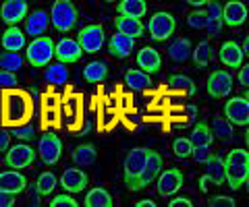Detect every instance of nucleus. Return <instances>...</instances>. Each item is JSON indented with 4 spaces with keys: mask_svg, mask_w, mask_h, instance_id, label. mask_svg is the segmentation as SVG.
<instances>
[{
    "mask_svg": "<svg viewBox=\"0 0 249 207\" xmlns=\"http://www.w3.org/2000/svg\"><path fill=\"white\" fill-rule=\"evenodd\" d=\"M34 112L31 97L25 91L19 89H4V122L11 127H21L27 122Z\"/></svg>",
    "mask_w": 249,
    "mask_h": 207,
    "instance_id": "nucleus-1",
    "label": "nucleus"
},
{
    "mask_svg": "<svg viewBox=\"0 0 249 207\" xmlns=\"http://www.w3.org/2000/svg\"><path fill=\"white\" fill-rule=\"evenodd\" d=\"M224 172H227V185L232 191H239L249 174V151L247 149H231L224 158Z\"/></svg>",
    "mask_w": 249,
    "mask_h": 207,
    "instance_id": "nucleus-2",
    "label": "nucleus"
},
{
    "mask_svg": "<svg viewBox=\"0 0 249 207\" xmlns=\"http://www.w3.org/2000/svg\"><path fill=\"white\" fill-rule=\"evenodd\" d=\"M147 156H150V149H147V147H133L127 153V156H124L123 178H124V185H127L129 191H137L139 176H142V172H143Z\"/></svg>",
    "mask_w": 249,
    "mask_h": 207,
    "instance_id": "nucleus-3",
    "label": "nucleus"
},
{
    "mask_svg": "<svg viewBox=\"0 0 249 207\" xmlns=\"http://www.w3.org/2000/svg\"><path fill=\"white\" fill-rule=\"evenodd\" d=\"M25 56H27V63L31 66H36V68L48 66L50 60L54 58V42H52V37H48V35L36 37V40L27 46Z\"/></svg>",
    "mask_w": 249,
    "mask_h": 207,
    "instance_id": "nucleus-4",
    "label": "nucleus"
},
{
    "mask_svg": "<svg viewBox=\"0 0 249 207\" xmlns=\"http://www.w3.org/2000/svg\"><path fill=\"white\" fill-rule=\"evenodd\" d=\"M50 21L54 29L67 33L77 25V9L71 0H56L50 9Z\"/></svg>",
    "mask_w": 249,
    "mask_h": 207,
    "instance_id": "nucleus-5",
    "label": "nucleus"
},
{
    "mask_svg": "<svg viewBox=\"0 0 249 207\" xmlns=\"http://www.w3.org/2000/svg\"><path fill=\"white\" fill-rule=\"evenodd\" d=\"M175 29H177V21L166 11L154 13L150 17V23H147V32H150V37L154 42H166L175 33Z\"/></svg>",
    "mask_w": 249,
    "mask_h": 207,
    "instance_id": "nucleus-6",
    "label": "nucleus"
},
{
    "mask_svg": "<svg viewBox=\"0 0 249 207\" xmlns=\"http://www.w3.org/2000/svg\"><path fill=\"white\" fill-rule=\"evenodd\" d=\"M106 42V33L104 27L98 25V23H91V25H85L79 35H77V44L83 54H96V52L102 50V46Z\"/></svg>",
    "mask_w": 249,
    "mask_h": 207,
    "instance_id": "nucleus-7",
    "label": "nucleus"
},
{
    "mask_svg": "<svg viewBox=\"0 0 249 207\" xmlns=\"http://www.w3.org/2000/svg\"><path fill=\"white\" fill-rule=\"evenodd\" d=\"M37 156L46 166H54L58 164V159L62 156V141L58 139L56 133H46L44 137H40L37 141Z\"/></svg>",
    "mask_w": 249,
    "mask_h": 207,
    "instance_id": "nucleus-8",
    "label": "nucleus"
},
{
    "mask_svg": "<svg viewBox=\"0 0 249 207\" xmlns=\"http://www.w3.org/2000/svg\"><path fill=\"white\" fill-rule=\"evenodd\" d=\"M224 118L232 127H249V102L243 96H235L224 104Z\"/></svg>",
    "mask_w": 249,
    "mask_h": 207,
    "instance_id": "nucleus-9",
    "label": "nucleus"
},
{
    "mask_svg": "<svg viewBox=\"0 0 249 207\" xmlns=\"http://www.w3.org/2000/svg\"><path fill=\"white\" fill-rule=\"evenodd\" d=\"M4 162L9 168H13V170L29 168L36 162V151H34V147H29V145H25V143H17V145H13V147L6 149Z\"/></svg>",
    "mask_w": 249,
    "mask_h": 207,
    "instance_id": "nucleus-10",
    "label": "nucleus"
},
{
    "mask_svg": "<svg viewBox=\"0 0 249 207\" xmlns=\"http://www.w3.org/2000/svg\"><path fill=\"white\" fill-rule=\"evenodd\" d=\"M29 6L25 0H6L0 6V19L9 27H17L21 21H25Z\"/></svg>",
    "mask_w": 249,
    "mask_h": 207,
    "instance_id": "nucleus-11",
    "label": "nucleus"
},
{
    "mask_svg": "<svg viewBox=\"0 0 249 207\" xmlns=\"http://www.w3.org/2000/svg\"><path fill=\"white\" fill-rule=\"evenodd\" d=\"M81 56H83V52L79 48V44H77V40H71V37H62L58 44H54V58H56L60 64L79 63Z\"/></svg>",
    "mask_w": 249,
    "mask_h": 207,
    "instance_id": "nucleus-12",
    "label": "nucleus"
},
{
    "mask_svg": "<svg viewBox=\"0 0 249 207\" xmlns=\"http://www.w3.org/2000/svg\"><path fill=\"white\" fill-rule=\"evenodd\" d=\"M232 89V75L229 71H214L208 77V96L210 97H227Z\"/></svg>",
    "mask_w": 249,
    "mask_h": 207,
    "instance_id": "nucleus-13",
    "label": "nucleus"
},
{
    "mask_svg": "<svg viewBox=\"0 0 249 207\" xmlns=\"http://www.w3.org/2000/svg\"><path fill=\"white\" fill-rule=\"evenodd\" d=\"M158 195L160 197H173L178 189L183 187V172L178 168H168L160 172L158 178Z\"/></svg>",
    "mask_w": 249,
    "mask_h": 207,
    "instance_id": "nucleus-14",
    "label": "nucleus"
},
{
    "mask_svg": "<svg viewBox=\"0 0 249 207\" xmlns=\"http://www.w3.org/2000/svg\"><path fill=\"white\" fill-rule=\"evenodd\" d=\"M88 182H89V178H88V174H85L81 168H67L65 172H62V176H60V187L65 189V193H69V195H75V193H81V191L88 187Z\"/></svg>",
    "mask_w": 249,
    "mask_h": 207,
    "instance_id": "nucleus-15",
    "label": "nucleus"
},
{
    "mask_svg": "<svg viewBox=\"0 0 249 207\" xmlns=\"http://www.w3.org/2000/svg\"><path fill=\"white\" fill-rule=\"evenodd\" d=\"M160 172H162V156H160L158 151L150 149V156H147V162H145V166H143V172H142V176H139L137 191L150 187L152 182L160 176Z\"/></svg>",
    "mask_w": 249,
    "mask_h": 207,
    "instance_id": "nucleus-16",
    "label": "nucleus"
},
{
    "mask_svg": "<svg viewBox=\"0 0 249 207\" xmlns=\"http://www.w3.org/2000/svg\"><path fill=\"white\" fill-rule=\"evenodd\" d=\"M222 21L229 27H241L247 21V6L241 0H229L222 4Z\"/></svg>",
    "mask_w": 249,
    "mask_h": 207,
    "instance_id": "nucleus-17",
    "label": "nucleus"
},
{
    "mask_svg": "<svg viewBox=\"0 0 249 207\" xmlns=\"http://www.w3.org/2000/svg\"><path fill=\"white\" fill-rule=\"evenodd\" d=\"M27 187V178L17 170H4L0 172V191L2 193H9L17 197L19 193H23Z\"/></svg>",
    "mask_w": 249,
    "mask_h": 207,
    "instance_id": "nucleus-18",
    "label": "nucleus"
},
{
    "mask_svg": "<svg viewBox=\"0 0 249 207\" xmlns=\"http://www.w3.org/2000/svg\"><path fill=\"white\" fill-rule=\"evenodd\" d=\"M48 23H50V17L46 11H34V13H27L25 17V33L36 37H42L44 32L48 29Z\"/></svg>",
    "mask_w": 249,
    "mask_h": 207,
    "instance_id": "nucleus-19",
    "label": "nucleus"
},
{
    "mask_svg": "<svg viewBox=\"0 0 249 207\" xmlns=\"http://www.w3.org/2000/svg\"><path fill=\"white\" fill-rule=\"evenodd\" d=\"M206 172L204 176L210 180V182H214L216 187H220L227 182V172H224V159L218 156V153H212L208 159H206Z\"/></svg>",
    "mask_w": 249,
    "mask_h": 207,
    "instance_id": "nucleus-20",
    "label": "nucleus"
},
{
    "mask_svg": "<svg viewBox=\"0 0 249 207\" xmlns=\"http://www.w3.org/2000/svg\"><path fill=\"white\" fill-rule=\"evenodd\" d=\"M137 66H139V71H143L147 75L158 73L160 66H162V58L158 54V50L150 48V46L142 48L139 50V54H137Z\"/></svg>",
    "mask_w": 249,
    "mask_h": 207,
    "instance_id": "nucleus-21",
    "label": "nucleus"
},
{
    "mask_svg": "<svg viewBox=\"0 0 249 207\" xmlns=\"http://www.w3.org/2000/svg\"><path fill=\"white\" fill-rule=\"evenodd\" d=\"M133 48H135V40L123 35V33H114L110 40H108V52L110 56L114 58H127L133 54Z\"/></svg>",
    "mask_w": 249,
    "mask_h": 207,
    "instance_id": "nucleus-22",
    "label": "nucleus"
},
{
    "mask_svg": "<svg viewBox=\"0 0 249 207\" xmlns=\"http://www.w3.org/2000/svg\"><path fill=\"white\" fill-rule=\"evenodd\" d=\"M243 50L237 42H224L220 46V60L229 68H241L243 66Z\"/></svg>",
    "mask_w": 249,
    "mask_h": 207,
    "instance_id": "nucleus-23",
    "label": "nucleus"
},
{
    "mask_svg": "<svg viewBox=\"0 0 249 207\" xmlns=\"http://www.w3.org/2000/svg\"><path fill=\"white\" fill-rule=\"evenodd\" d=\"M71 158H73V162H75L77 168H88V166L96 164L98 149H96V145L93 143H81V145H77V147L73 149Z\"/></svg>",
    "mask_w": 249,
    "mask_h": 207,
    "instance_id": "nucleus-24",
    "label": "nucleus"
},
{
    "mask_svg": "<svg viewBox=\"0 0 249 207\" xmlns=\"http://www.w3.org/2000/svg\"><path fill=\"white\" fill-rule=\"evenodd\" d=\"M147 13L145 0H121L116 4V17H129V19H142Z\"/></svg>",
    "mask_w": 249,
    "mask_h": 207,
    "instance_id": "nucleus-25",
    "label": "nucleus"
},
{
    "mask_svg": "<svg viewBox=\"0 0 249 207\" xmlns=\"http://www.w3.org/2000/svg\"><path fill=\"white\" fill-rule=\"evenodd\" d=\"M114 27H116V33H123L131 37V40H137V37H142L145 27L143 23L139 19H129V17H116L114 19Z\"/></svg>",
    "mask_w": 249,
    "mask_h": 207,
    "instance_id": "nucleus-26",
    "label": "nucleus"
},
{
    "mask_svg": "<svg viewBox=\"0 0 249 207\" xmlns=\"http://www.w3.org/2000/svg\"><path fill=\"white\" fill-rule=\"evenodd\" d=\"M4 52H19L21 48H25V33L19 27H9L6 32L0 35Z\"/></svg>",
    "mask_w": 249,
    "mask_h": 207,
    "instance_id": "nucleus-27",
    "label": "nucleus"
},
{
    "mask_svg": "<svg viewBox=\"0 0 249 207\" xmlns=\"http://www.w3.org/2000/svg\"><path fill=\"white\" fill-rule=\"evenodd\" d=\"M124 85H127L131 91H147L152 87V79L150 75L143 71H137V68H129L124 73Z\"/></svg>",
    "mask_w": 249,
    "mask_h": 207,
    "instance_id": "nucleus-28",
    "label": "nucleus"
},
{
    "mask_svg": "<svg viewBox=\"0 0 249 207\" xmlns=\"http://www.w3.org/2000/svg\"><path fill=\"white\" fill-rule=\"evenodd\" d=\"M191 52H193V46L189 37H178V40H175L168 46V56L173 63H185V60H189Z\"/></svg>",
    "mask_w": 249,
    "mask_h": 207,
    "instance_id": "nucleus-29",
    "label": "nucleus"
},
{
    "mask_svg": "<svg viewBox=\"0 0 249 207\" xmlns=\"http://www.w3.org/2000/svg\"><path fill=\"white\" fill-rule=\"evenodd\" d=\"M210 131H212L214 139H220L224 143L235 137V128H232V125L224 116H218V114L212 118V122H210Z\"/></svg>",
    "mask_w": 249,
    "mask_h": 207,
    "instance_id": "nucleus-30",
    "label": "nucleus"
},
{
    "mask_svg": "<svg viewBox=\"0 0 249 207\" xmlns=\"http://www.w3.org/2000/svg\"><path fill=\"white\" fill-rule=\"evenodd\" d=\"M83 205L85 207H112L114 203H112V197L106 189L96 187V189L88 191V195L83 199Z\"/></svg>",
    "mask_w": 249,
    "mask_h": 207,
    "instance_id": "nucleus-31",
    "label": "nucleus"
},
{
    "mask_svg": "<svg viewBox=\"0 0 249 207\" xmlns=\"http://www.w3.org/2000/svg\"><path fill=\"white\" fill-rule=\"evenodd\" d=\"M108 77V66L102 60H91V63L83 68V79L88 83H102Z\"/></svg>",
    "mask_w": 249,
    "mask_h": 207,
    "instance_id": "nucleus-32",
    "label": "nucleus"
},
{
    "mask_svg": "<svg viewBox=\"0 0 249 207\" xmlns=\"http://www.w3.org/2000/svg\"><path fill=\"white\" fill-rule=\"evenodd\" d=\"M44 81L50 83V85H65L69 81V71H67V64H48L44 71Z\"/></svg>",
    "mask_w": 249,
    "mask_h": 207,
    "instance_id": "nucleus-33",
    "label": "nucleus"
},
{
    "mask_svg": "<svg viewBox=\"0 0 249 207\" xmlns=\"http://www.w3.org/2000/svg\"><path fill=\"white\" fill-rule=\"evenodd\" d=\"M212 48H210V42L204 40L199 42L196 48H193L191 52V58H193V64H196L197 68H208V64L212 63Z\"/></svg>",
    "mask_w": 249,
    "mask_h": 207,
    "instance_id": "nucleus-34",
    "label": "nucleus"
},
{
    "mask_svg": "<svg viewBox=\"0 0 249 207\" xmlns=\"http://www.w3.org/2000/svg\"><path fill=\"white\" fill-rule=\"evenodd\" d=\"M168 87H173L175 91H181L185 96H196L197 89H196V83H193L191 77L187 75H170L168 77Z\"/></svg>",
    "mask_w": 249,
    "mask_h": 207,
    "instance_id": "nucleus-35",
    "label": "nucleus"
},
{
    "mask_svg": "<svg viewBox=\"0 0 249 207\" xmlns=\"http://www.w3.org/2000/svg\"><path fill=\"white\" fill-rule=\"evenodd\" d=\"M189 141L193 143V147H199V145H212L214 135H212V131H210V125H206V122H197V125L193 127L191 135H189Z\"/></svg>",
    "mask_w": 249,
    "mask_h": 207,
    "instance_id": "nucleus-36",
    "label": "nucleus"
},
{
    "mask_svg": "<svg viewBox=\"0 0 249 207\" xmlns=\"http://www.w3.org/2000/svg\"><path fill=\"white\" fill-rule=\"evenodd\" d=\"M56 187H58V180H56V176H54L52 172H42L40 176H37V180H36V189H37V193H40L42 197L54 193V189Z\"/></svg>",
    "mask_w": 249,
    "mask_h": 207,
    "instance_id": "nucleus-37",
    "label": "nucleus"
},
{
    "mask_svg": "<svg viewBox=\"0 0 249 207\" xmlns=\"http://www.w3.org/2000/svg\"><path fill=\"white\" fill-rule=\"evenodd\" d=\"M23 63H25V60L21 58L19 52H2V54H0V68H2V71L15 73L23 66Z\"/></svg>",
    "mask_w": 249,
    "mask_h": 207,
    "instance_id": "nucleus-38",
    "label": "nucleus"
},
{
    "mask_svg": "<svg viewBox=\"0 0 249 207\" xmlns=\"http://www.w3.org/2000/svg\"><path fill=\"white\" fill-rule=\"evenodd\" d=\"M173 151H175V156L177 158H191V153H193V143L189 141V137H177V139L173 141Z\"/></svg>",
    "mask_w": 249,
    "mask_h": 207,
    "instance_id": "nucleus-39",
    "label": "nucleus"
},
{
    "mask_svg": "<svg viewBox=\"0 0 249 207\" xmlns=\"http://www.w3.org/2000/svg\"><path fill=\"white\" fill-rule=\"evenodd\" d=\"M206 23H208L206 9H199V11H193L187 15V25L191 29H206Z\"/></svg>",
    "mask_w": 249,
    "mask_h": 207,
    "instance_id": "nucleus-40",
    "label": "nucleus"
},
{
    "mask_svg": "<svg viewBox=\"0 0 249 207\" xmlns=\"http://www.w3.org/2000/svg\"><path fill=\"white\" fill-rule=\"evenodd\" d=\"M9 133H11V137H17L21 141H31L36 135V128L31 125H21V127H13Z\"/></svg>",
    "mask_w": 249,
    "mask_h": 207,
    "instance_id": "nucleus-41",
    "label": "nucleus"
},
{
    "mask_svg": "<svg viewBox=\"0 0 249 207\" xmlns=\"http://www.w3.org/2000/svg\"><path fill=\"white\" fill-rule=\"evenodd\" d=\"M17 87V73L0 71V89H13Z\"/></svg>",
    "mask_w": 249,
    "mask_h": 207,
    "instance_id": "nucleus-42",
    "label": "nucleus"
},
{
    "mask_svg": "<svg viewBox=\"0 0 249 207\" xmlns=\"http://www.w3.org/2000/svg\"><path fill=\"white\" fill-rule=\"evenodd\" d=\"M208 205H210V207H235L237 201H235L232 197L218 195V197H210V199H208Z\"/></svg>",
    "mask_w": 249,
    "mask_h": 207,
    "instance_id": "nucleus-43",
    "label": "nucleus"
},
{
    "mask_svg": "<svg viewBox=\"0 0 249 207\" xmlns=\"http://www.w3.org/2000/svg\"><path fill=\"white\" fill-rule=\"evenodd\" d=\"M50 207H79V203L75 201V199L71 197V195H56L50 201Z\"/></svg>",
    "mask_w": 249,
    "mask_h": 207,
    "instance_id": "nucleus-44",
    "label": "nucleus"
},
{
    "mask_svg": "<svg viewBox=\"0 0 249 207\" xmlns=\"http://www.w3.org/2000/svg\"><path fill=\"white\" fill-rule=\"evenodd\" d=\"M212 156V151H210V145H199V147H193V153L191 158L196 159L197 164H206V159Z\"/></svg>",
    "mask_w": 249,
    "mask_h": 207,
    "instance_id": "nucleus-45",
    "label": "nucleus"
},
{
    "mask_svg": "<svg viewBox=\"0 0 249 207\" xmlns=\"http://www.w3.org/2000/svg\"><path fill=\"white\" fill-rule=\"evenodd\" d=\"M25 191H27V201H29V205H34V207H40V205H42V195L37 193L36 185L25 187Z\"/></svg>",
    "mask_w": 249,
    "mask_h": 207,
    "instance_id": "nucleus-46",
    "label": "nucleus"
},
{
    "mask_svg": "<svg viewBox=\"0 0 249 207\" xmlns=\"http://www.w3.org/2000/svg\"><path fill=\"white\" fill-rule=\"evenodd\" d=\"M11 147V133L6 128H0V153H4Z\"/></svg>",
    "mask_w": 249,
    "mask_h": 207,
    "instance_id": "nucleus-47",
    "label": "nucleus"
},
{
    "mask_svg": "<svg viewBox=\"0 0 249 207\" xmlns=\"http://www.w3.org/2000/svg\"><path fill=\"white\" fill-rule=\"evenodd\" d=\"M15 203H17V197L9 195V193H2V191H0V207H13Z\"/></svg>",
    "mask_w": 249,
    "mask_h": 207,
    "instance_id": "nucleus-48",
    "label": "nucleus"
},
{
    "mask_svg": "<svg viewBox=\"0 0 249 207\" xmlns=\"http://www.w3.org/2000/svg\"><path fill=\"white\" fill-rule=\"evenodd\" d=\"M237 81H239L243 87H249V64H243V66H241Z\"/></svg>",
    "mask_w": 249,
    "mask_h": 207,
    "instance_id": "nucleus-49",
    "label": "nucleus"
},
{
    "mask_svg": "<svg viewBox=\"0 0 249 207\" xmlns=\"http://www.w3.org/2000/svg\"><path fill=\"white\" fill-rule=\"evenodd\" d=\"M168 207H193L189 197H175L173 201L168 203Z\"/></svg>",
    "mask_w": 249,
    "mask_h": 207,
    "instance_id": "nucleus-50",
    "label": "nucleus"
},
{
    "mask_svg": "<svg viewBox=\"0 0 249 207\" xmlns=\"http://www.w3.org/2000/svg\"><path fill=\"white\" fill-rule=\"evenodd\" d=\"M185 114H187V120H185V122H191V120H196V118H197V106H193V104H187V106H185Z\"/></svg>",
    "mask_w": 249,
    "mask_h": 207,
    "instance_id": "nucleus-51",
    "label": "nucleus"
},
{
    "mask_svg": "<svg viewBox=\"0 0 249 207\" xmlns=\"http://www.w3.org/2000/svg\"><path fill=\"white\" fill-rule=\"evenodd\" d=\"M187 4H191L196 11H199V9H204V6L208 4V0H187Z\"/></svg>",
    "mask_w": 249,
    "mask_h": 207,
    "instance_id": "nucleus-52",
    "label": "nucleus"
},
{
    "mask_svg": "<svg viewBox=\"0 0 249 207\" xmlns=\"http://www.w3.org/2000/svg\"><path fill=\"white\" fill-rule=\"evenodd\" d=\"M135 207H156V203L152 201V199H143V201L135 203Z\"/></svg>",
    "mask_w": 249,
    "mask_h": 207,
    "instance_id": "nucleus-53",
    "label": "nucleus"
},
{
    "mask_svg": "<svg viewBox=\"0 0 249 207\" xmlns=\"http://www.w3.org/2000/svg\"><path fill=\"white\" fill-rule=\"evenodd\" d=\"M241 50H243V56H249V35L243 40V46H241Z\"/></svg>",
    "mask_w": 249,
    "mask_h": 207,
    "instance_id": "nucleus-54",
    "label": "nucleus"
},
{
    "mask_svg": "<svg viewBox=\"0 0 249 207\" xmlns=\"http://www.w3.org/2000/svg\"><path fill=\"white\" fill-rule=\"evenodd\" d=\"M208 182H210V180L206 178V176H201V178H199V189H201V191H204V193H206V191H208V187H206V185H208Z\"/></svg>",
    "mask_w": 249,
    "mask_h": 207,
    "instance_id": "nucleus-55",
    "label": "nucleus"
},
{
    "mask_svg": "<svg viewBox=\"0 0 249 207\" xmlns=\"http://www.w3.org/2000/svg\"><path fill=\"white\" fill-rule=\"evenodd\" d=\"M245 145H247V151H249V128L245 131Z\"/></svg>",
    "mask_w": 249,
    "mask_h": 207,
    "instance_id": "nucleus-56",
    "label": "nucleus"
},
{
    "mask_svg": "<svg viewBox=\"0 0 249 207\" xmlns=\"http://www.w3.org/2000/svg\"><path fill=\"white\" fill-rule=\"evenodd\" d=\"M243 187L247 189V195H249V174H247V178H245V182H243Z\"/></svg>",
    "mask_w": 249,
    "mask_h": 207,
    "instance_id": "nucleus-57",
    "label": "nucleus"
},
{
    "mask_svg": "<svg viewBox=\"0 0 249 207\" xmlns=\"http://www.w3.org/2000/svg\"><path fill=\"white\" fill-rule=\"evenodd\" d=\"M243 97L247 99V102H249V87H247V91H245V94H243Z\"/></svg>",
    "mask_w": 249,
    "mask_h": 207,
    "instance_id": "nucleus-58",
    "label": "nucleus"
}]
</instances>
